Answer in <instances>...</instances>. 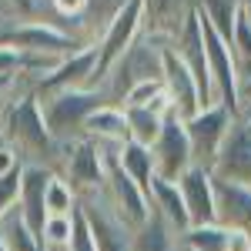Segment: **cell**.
<instances>
[{"label": "cell", "instance_id": "18", "mask_svg": "<svg viewBox=\"0 0 251 251\" xmlns=\"http://www.w3.org/2000/svg\"><path fill=\"white\" fill-rule=\"evenodd\" d=\"M84 137L94 141L97 148H121L124 141H131L127 134V114L121 104H100L84 124Z\"/></svg>", "mask_w": 251, "mask_h": 251}, {"label": "cell", "instance_id": "24", "mask_svg": "<svg viewBox=\"0 0 251 251\" xmlns=\"http://www.w3.org/2000/svg\"><path fill=\"white\" fill-rule=\"evenodd\" d=\"M124 114H127V134H131V141L151 148L154 137L161 134L164 114H157V111H151V107H124Z\"/></svg>", "mask_w": 251, "mask_h": 251}, {"label": "cell", "instance_id": "27", "mask_svg": "<svg viewBox=\"0 0 251 251\" xmlns=\"http://www.w3.org/2000/svg\"><path fill=\"white\" fill-rule=\"evenodd\" d=\"M198 10H201V17L208 20L221 37L231 40L234 14H238V0H198Z\"/></svg>", "mask_w": 251, "mask_h": 251}, {"label": "cell", "instance_id": "9", "mask_svg": "<svg viewBox=\"0 0 251 251\" xmlns=\"http://www.w3.org/2000/svg\"><path fill=\"white\" fill-rule=\"evenodd\" d=\"M77 211L84 214L87 228L94 234V245L97 251H131V228L114 214V208L107 204L104 198V188L94 194H84L77 198Z\"/></svg>", "mask_w": 251, "mask_h": 251}, {"label": "cell", "instance_id": "3", "mask_svg": "<svg viewBox=\"0 0 251 251\" xmlns=\"http://www.w3.org/2000/svg\"><path fill=\"white\" fill-rule=\"evenodd\" d=\"M0 44H10L24 54H47V57H67L80 47H87L67 30L64 20H40V17L0 27Z\"/></svg>", "mask_w": 251, "mask_h": 251}, {"label": "cell", "instance_id": "6", "mask_svg": "<svg viewBox=\"0 0 251 251\" xmlns=\"http://www.w3.org/2000/svg\"><path fill=\"white\" fill-rule=\"evenodd\" d=\"M234 117L228 107H221V104H211V107H201L198 114H191L184 121V131H188V141H191V157L198 168H204V171H211L218 154H221V144H225V137L231 131Z\"/></svg>", "mask_w": 251, "mask_h": 251}, {"label": "cell", "instance_id": "28", "mask_svg": "<svg viewBox=\"0 0 251 251\" xmlns=\"http://www.w3.org/2000/svg\"><path fill=\"white\" fill-rule=\"evenodd\" d=\"M74 214H50L44 221V228H40V245H44V251H67L71 234H74Z\"/></svg>", "mask_w": 251, "mask_h": 251}, {"label": "cell", "instance_id": "35", "mask_svg": "<svg viewBox=\"0 0 251 251\" xmlns=\"http://www.w3.org/2000/svg\"><path fill=\"white\" fill-rule=\"evenodd\" d=\"M20 164H24V161L17 157V151H14L10 144H0V177L7 171H14V168H20Z\"/></svg>", "mask_w": 251, "mask_h": 251}, {"label": "cell", "instance_id": "37", "mask_svg": "<svg viewBox=\"0 0 251 251\" xmlns=\"http://www.w3.org/2000/svg\"><path fill=\"white\" fill-rule=\"evenodd\" d=\"M241 104H251V74L241 80V94H238V107Z\"/></svg>", "mask_w": 251, "mask_h": 251}, {"label": "cell", "instance_id": "2", "mask_svg": "<svg viewBox=\"0 0 251 251\" xmlns=\"http://www.w3.org/2000/svg\"><path fill=\"white\" fill-rule=\"evenodd\" d=\"M47 131L57 144H74L84 137V124L100 104H107V97L100 87H71V91H57V94L37 97Z\"/></svg>", "mask_w": 251, "mask_h": 251}, {"label": "cell", "instance_id": "8", "mask_svg": "<svg viewBox=\"0 0 251 251\" xmlns=\"http://www.w3.org/2000/svg\"><path fill=\"white\" fill-rule=\"evenodd\" d=\"M151 157H154V174L164 177V181H177L194 164L191 141H188V131H184V117H177L174 111L164 117L161 134L151 144Z\"/></svg>", "mask_w": 251, "mask_h": 251}, {"label": "cell", "instance_id": "20", "mask_svg": "<svg viewBox=\"0 0 251 251\" xmlns=\"http://www.w3.org/2000/svg\"><path fill=\"white\" fill-rule=\"evenodd\" d=\"M148 201H151V211L161 214V221H164L174 234H184L188 228H191L184 198H181V191H177V181L154 177V181H151V191H148Z\"/></svg>", "mask_w": 251, "mask_h": 251}, {"label": "cell", "instance_id": "26", "mask_svg": "<svg viewBox=\"0 0 251 251\" xmlns=\"http://www.w3.org/2000/svg\"><path fill=\"white\" fill-rule=\"evenodd\" d=\"M228 47H231L234 67H238V74L245 80L251 74V27H248V20H245V14H241V3H238V14H234V27H231Z\"/></svg>", "mask_w": 251, "mask_h": 251}, {"label": "cell", "instance_id": "23", "mask_svg": "<svg viewBox=\"0 0 251 251\" xmlns=\"http://www.w3.org/2000/svg\"><path fill=\"white\" fill-rule=\"evenodd\" d=\"M0 238H3L7 251H44L40 238L24 225L20 208H10V211L0 218Z\"/></svg>", "mask_w": 251, "mask_h": 251}, {"label": "cell", "instance_id": "19", "mask_svg": "<svg viewBox=\"0 0 251 251\" xmlns=\"http://www.w3.org/2000/svg\"><path fill=\"white\" fill-rule=\"evenodd\" d=\"M127 3H131V0H87L84 10H80V17L67 24V30H71L80 44H97L100 34L111 27V20H114Z\"/></svg>", "mask_w": 251, "mask_h": 251}, {"label": "cell", "instance_id": "14", "mask_svg": "<svg viewBox=\"0 0 251 251\" xmlns=\"http://www.w3.org/2000/svg\"><path fill=\"white\" fill-rule=\"evenodd\" d=\"M54 177L50 168L44 164H24L20 171V198H17V208H20V218L30 231L40 238V228L47 221V208H44V191H47V181Z\"/></svg>", "mask_w": 251, "mask_h": 251}, {"label": "cell", "instance_id": "17", "mask_svg": "<svg viewBox=\"0 0 251 251\" xmlns=\"http://www.w3.org/2000/svg\"><path fill=\"white\" fill-rule=\"evenodd\" d=\"M194 3L198 0H144V30L164 44H174L184 20L194 14Z\"/></svg>", "mask_w": 251, "mask_h": 251}, {"label": "cell", "instance_id": "32", "mask_svg": "<svg viewBox=\"0 0 251 251\" xmlns=\"http://www.w3.org/2000/svg\"><path fill=\"white\" fill-rule=\"evenodd\" d=\"M20 171H24V164L14 168V171H7L0 177V218L10 211V208H17V198H20Z\"/></svg>", "mask_w": 251, "mask_h": 251}, {"label": "cell", "instance_id": "1", "mask_svg": "<svg viewBox=\"0 0 251 251\" xmlns=\"http://www.w3.org/2000/svg\"><path fill=\"white\" fill-rule=\"evenodd\" d=\"M0 137H3V144H10L17 151L24 164H44V168L57 171L60 144L47 131L37 94H24L10 104V111L0 121Z\"/></svg>", "mask_w": 251, "mask_h": 251}, {"label": "cell", "instance_id": "12", "mask_svg": "<svg viewBox=\"0 0 251 251\" xmlns=\"http://www.w3.org/2000/svg\"><path fill=\"white\" fill-rule=\"evenodd\" d=\"M161 84H164V94H168L177 117L188 121L191 114L201 111V97H198L194 77H191V71L184 67V60L177 57L174 47H164V54H161Z\"/></svg>", "mask_w": 251, "mask_h": 251}, {"label": "cell", "instance_id": "21", "mask_svg": "<svg viewBox=\"0 0 251 251\" xmlns=\"http://www.w3.org/2000/svg\"><path fill=\"white\" fill-rule=\"evenodd\" d=\"M117 164H121V171L127 174L131 181H134L141 191L148 194L151 191V181H154V157H151V148H144V144H134V141H124L121 148H117Z\"/></svg>", "mask_w": 251, "mask_h": 251}, {"label": "cell", "instance_id": "33", "mask_svg": "<svg viewBox=\"0 0 251 251\" xmlns=\"http://www.w3.org/2000/svg\"><path fill=\"white\" fill-rule=\"evenodd\" d=\"M67 251H97L94 234H91V228H87V221H84V214H80V211L74 214V234H71Z\"/></svg>", "mask_w": 251, "mask_h": 251}, {"label": "cell", "instance_id": "31", "mask_svg": "<svg viewBox=\"0 0 251 251\" xmlns=\"http://www.w3.org/2000/svg\"><path fill=\"white\" fill-rule=\"evenodd\" d=\"M37 17V3L34 0H0V27L7 24H24V20Z\"/></svg>", "mask_w": 251, "mask_h": 251}, {"label": "cell", "instance_id": "22", "mask_svg": "<svg viewBox=\"0 0 251 251\" xmlns=\"http://www.w3.org/2000/svg\"><path fill=\"white\" fill-rule=\"evenodd\" d=\"M131 251H177V234L161 221V214L151 211L148 221L131 234Z\"/></svg>", "mask_w": 251, "mask_h": 251}, {"label": "cell", "instance_id": "36", "mask_svg": "<svg viewBox=\"0 0 251 251\" xmlns=\"http://www.w3.org/2000/svg\"><path fill=\"white\" fill-rule=\"evenodd\" d=\"M238 121H241V127L251 134V104H241L238 107Z\"/></svg>", "mask_w": 251, "mask_h": 251}, {"label": "cell", "instance_id": "7", "mask_svg": "<svg viewBox=\"0 0 251 251\" xmlns=\"http://www.w3.org/2000/svg\"><path fill=\"white\" fill-rule=\"evenodd\" d=\"M104 198H107V204L114 208V214L127 225V228H131V231L141 228V225L148 221V214H151V201H148V194H144L134 181L127 177V174L121 171V164H117V148H107Z\"/></svg>", "mask_w": 251, "mask_h": 251}, {"label": "cell", "instance_id": "15", "mask_svg": "<svg viewBox=\"0 0 251 251\" xmlns=\"http://www.w3.org/2000/svg\"><path fill=\"white\" fill-rule=\"evenodd\" d=\"M211 174L251 188V134L241 127L238 117H234L231 131H228L225 144H221V154H218V161H214Z\"/></svg>", "mask_w": 251, "mask_h": 251}, {"label": "cell", "instance_id": "11", "mask_svg": "<svg viewBox=\"0 0 251 251\" xmlns=\"http://www.w3.org/2000/svg\"><path fill=\"white\" fill-rule=\"evenodd\" d=\"M71 87H97V44H87L74 54H67L34 87V94L47 97V94H57V91H71Z\"/></svg>", "mask_w": 251, "mask_h": 251}, {"label": "cell", "instance_id": "34", "mask_svg": "<svg viewBox=\"0 0 251 251\" xmlns=\"http://www.w3.org/2000/svg\"><path fill=\"white\" fill-rule=\"evenodd\" d=\"M20 67H24V50L0 44V77H17Z\"/></svg>", "mask_w": 251, "mask_h": 251}, {"label": "cell", "instance_id": "25", "mask_svg": "<svg viewBox=\"0 0 251 251\" xmlns=\"http://www.w3.org/2000/svg\"><path fill=\"white\" fill-rule=\"evenodd\" d=\"M177 241L191 251H228V228L225 225H201L177 234Z\"/></svg>", "mask_w": 251, "mask_h": 251}, {"label": "cell", "instance_id": "39", "mask_svg": "<svg viewBox=\"0 0 251 251\" xmlns=\"http://www.w3.org/2000/svg\"><path fill=\"white\" fill-rule=\"evenodd\" d=\"M0 144H3V137H0Z\"/></svg>", "mask_w": 251, "mask_h": 251}, {"label": "cell", "instance_id": "10", "mask_svg": "<svg viewBox=\"0 0 251 251\" xmlns=\"http://www.w3.org/2000/svg\"><path fill=\"white\" fill-rule=\"evenodd\" d=\"M141 30H144V0H131L97 40V84L111 71V64L141 37Z\"/></svg>", "mask_w": 251, "mask_h": 251}, {"label": "cell", "instance_id": "13", "mask_svg": "<svg viewBox=\"0 0 251 251\" xmlns=\"http://www.w3.org/2000/svg\"><path fill=\"white\" fill-rule=\"evenodd\" d=\"M177 191L184 198L188 208V221L191 228L201 225H218V204H214V174L191 164L188 171L177 177Z\"/></svg>", "mask_w": 251, "mask_h": 251}, {"label": "cell", "instance_id": "30", "mask_svg": "<svg viewBox=\"0 0 251 251\" xmlns=\"http://www.w3.org/2000/svg\"><path fill=\"white\" fill-rule=\"evenodd\" d=\"M161 94H164V84L161 80H137L134 87L124 94L121 107H151Z\"/></svg>", "mask_w": 251, "mask_h": 251}, {"label": "cell", "instance_id": "4", "mask_svg": "<svg viewBox=\"0 0 251 251\" xmlns=\"http://www.w3.org/2000/svg\"><path fill=\"white\" fill-rule=\"evenodd\" d=\"M198 10V7H194ZM198 24H201V40H204V60H208V74H211V87H214V104L228 107L231 114H238V94H241V74L234 67L231 47L228 40L214 30L208 20L198 10Z\"/></svg>", "mask_w": 251, "mask_h": 251}, {"label": "cell", "instance_id": "16", "mask_svg": "<svg viewBox=\"0 0 251 251\" xmlns=\"http://www.w3.org/2000/svg\"><path fill=\"white\" fill-rule=\"evenodd\" d=\"M214 204H218V225L251 234V188L214 174Z\"/></svg>", "mask_w": 251, "mask_h": 251}, {"label": "cell", "instance_id": "5", "mask_svg": "<svg viewBox=\"0 0 251 251\" xmlns=\"http://www.w3.org/2000/svg\"><path fill=\"white\" fill-rule=\"evenodd\" d=\"M57 174L74 188L77 198L100 191L107 177V148H97L87 137H80L74 144H60Z\"/></svg>", "mask_w": 251, "mask_h": 251}, {"label": "cell", "instance_id": "29", "mask_svg": "<svg viewBox=\"0 0 251 251\" xmlns=\"http://www.w3.org/2000/svg\"><path fill=\"white\" fill-rule=\"evenodd\" d=\"M44 208H47V218H50V214H74L77 211V194H74V188H71L57 171H54L50 181H47Z\"/></svg>", "mask_w": 251, "mask_h": 251}, {"label": "cell", "instance_id": "38", "mask_svg": "<svg viewBox=\"0 0 251 251\" xmlns=\"http://www.w3.org/2000/svg\"><path fill=\"white\" fill-rule=\"evenodd\" d=\"M0 251H7V245H3V238H0Z\"/></svg>", "mask_w": 251, "mask_h": 251}]
</instances>
